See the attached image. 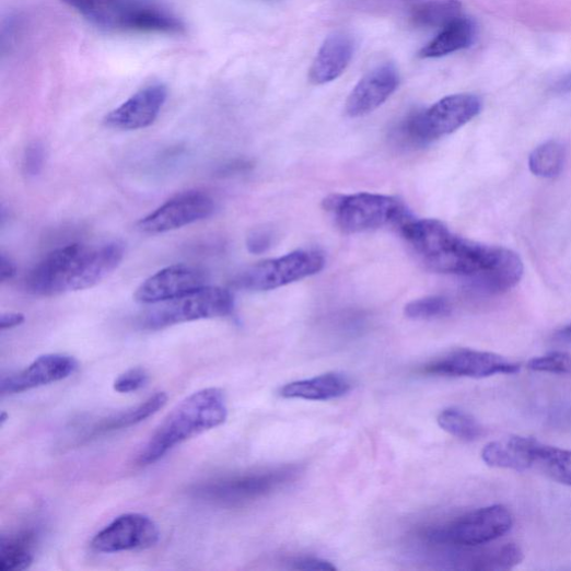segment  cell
Listing matches in <instances>:
<instances>
[{
    "mask_svg": "<svg viewBox=\"0 0 571 571\" xmlns=\"http://www.w3.org/2000/svg\"><path fill=\"white\" fill-rule=\"evenodd\" d=\"M398 230L430 270L465 277L482 294L506 293L524 277L517 253L464 238L439 220L410 217Z\"/></svg>",
    "mask_w": 571,
    "mask_h": 571,
    "instance_id": "6da1fadb",
    "label": "cell"
},
{
    "mask_svg": "<svg viewBox=\"0 0 571 571\" xmlns=\"http://www.w3.org/2000/svg\"><path fill=\"white\" fill-rule=\"evenodd\" d=\"M124 256L125 249L117 243L97 247L73 244L56 249L31 270L26 289L43 298L91 289L116 270Z\"/></svg>",
    "mask_w": 571,
    "mask_h": 571,
    "instance_id": "7a4b0ae2",
    "label": "cell"
},
{
    "mask_svg": "<svg viewBox=\"0 0 571 571\" xmlns=\"http://www.w3.org/2000/svg\"><path fill=\"white\" fill-rule=\"evenodd\" d=\"M228 418L223 392L203 388L188 396L171 411L139 454V466L158 463L187 440L220 427Z\"/></svg>",
    "mask_w": 571,
    "mask_h": 571,
    "instance_id": "3957f363",
    "label": "cell"
},
{
    "mask_svg": "<svg viewBox=\"0 0 571 571\" xmlns=\"http://www.w3.org/2000/svg\"><path fill=\"white\" fill-rule=\"evenodd\" d=\"M90 23L106 31L180 35L186 25L174 13L133 0H93L81 13Z\"/></svg>",
    "mask_w": 571,
    "mask_h": 571,
    "instance_id": "277c9868",
    "label": "cell"
},
{
    "mask_svg": "<svg viewBox=\"0 0 571 571\" xmlns=\"http://www.w3.org/2000/svg\"><path fill=\"white\" fill-rule=\"evenodd\" d=\"M324 203L346 234L373 232L388 224L399 226L411 217L397 199L375 194L330 196Z\"/></svg>",
    "mask_w": 571,
    "mask_h": 571,
    "instance_id": "5b68a950",
    "label": "cell"
},
{
    "mask_svg": "<svg viewBox=\"0 0 571 571\" xmlns=\"http://www.w3.org/2000/svg\"><path fill=\"white\" fill-rule=\"evenodd\" d=\"M481 109L482 102L477 95H448L413 114L403 126V133L413 143H431L468 125L479 116Z\"/></svg>",
    "mask_w": 571,
    "mask_h": 571,
    "instance_id": "8992f818",
    "label": "cell"
},
{
    "mask_svg": "<svg viewBox=\"0 0 571 571\" xmlns=\"http://www.w3.org/2000/svg\"><path fill=\"white\" fill-rule=\"evenodd\" d=\"M234 308L235 301L230 291L206 286L182 298L154 304L140 324L145 329L159 330L187 322L228 316Z\"/></svg>",
    "mask_w": 571,
    "mask_h": 571,
    "instance_id": "52a82bcc",
    "label": "cell"
},
{
    "mask_svg": "<svg viewBox=\"0 0 571 571\" xmlns=\"http://www.w3.org/2000/svg\"><path fill=\"white\" fill-rule=\"evenodd\" d=\"M325 259L314 250H299L253 265L234 280L237 289L268 292L303 280L323 270Z\"/></svg>",
    "mask_w": 571,
    "mask_h": 571,
    "instance_id": "ba28073f",
    "label": "cell"
},
{
    "mask_svg": "<svg viewBox=\"0 0 571 571\" xmlns=\"http://www.w3.org/2000/svg\"><path fill=\"white\" fill-rule=\"evenodd\" d=\"M512 526L513 518L509 509L502 504H493L473 511L442 529L432 532L430 538L442 544L478 547L501 538Z\"/></svg>",
    "mask_w": 571,
    "mask_h": 571,
    "instance_id": "9c48e42d",
    "label": "cell"
},
{
    "mask_svg": "<svg viewBox=\"0 0 571 571\" xmlns=\"http://www.w3.org/2000/svg\"><path fill=\"white\" fill-rule=\"evenodd\" d=\"M295 474L292 469H280L223 478L199 485L194 489V493L212 503L238 504L271 492L288 482Z\"/></svg>",
    "mask_w": 571,
    "mask_h": 571,
    "instance_id": "30bf717a",
    "label": "cell"
},
{
    "mask_svg": "<svg viewBox=\"0 0 571 571\" xmlns=\"http://www.w3.org/2000/svg\"><path fill=\"white\" fill-rule=\"evenodd\" d=\"M214 212L212 198L201 191H187L171 198L138 224L149 235H159L209 218Z\"/></svg>",
    "mask_w": 571,
    "mask_h": 571,
    "instance_id": "8fae6325",
    "label": "cell"
},
{
    "mask_svg": "<svg viewBox=\"0 0 571 571\" xmlns=\"http://www.w3.org/2000/svg\"><path fill=\"white\" fill-rule=\"evenodd\" d=\"M160 538L155 523L142 513H126L114 520L92 540V548L102 553L144 550Z\"/></svg>",
    "mask_w": 571,
    "mask_h": 571,
    "instance_id": "7c38bea8",
    "label": "cell"
},
{
    "mask_svg": "<svg viewBox=\"0 0 571 571\" xmlns=\"http://www.w3.org/2000/svg\"><path fill=\"white\" fill-rule=\"evenodd\" d=\"M207 275L198 267L178 264L166 267L145 279L137 290L138 303L154 305L175 300L206 288Z\"/></svg>",
    "mask_w": 571,
    "mask_h": 571,
    "instance_id": "4fadbf2b",
    "label": "cell"
},
{
    "mask_svg": "<svg viewBox=\"0 0 571 571\" xmlns=\"http://www.w3.org/2000/svg\"><path fill=\"white\" fill-rule=\"evenodd\" d=\"M521 364L490 352L469 349L453 351L426 368L429 374L485 378L497 374H516Z\"/></svg>",
    "mask_w": 571,
    "mask_h": 571,
    "instance_id": "5bb4252c",
    "label": "cell"
},
{
    "mask_svg": "<svg viewBox=\"0 0 571 571\" xmlns=\"http://www.w3.org/2000/svg\"><path fill=\"white\" fill-rule=\"evenodd\" d=\"M166 98L167 89L163 84L147 86L110 110L104 124L108 128L126 131L148 128L158 119Z\"/></svg>",
    "mask_w": 571,
    "mask_h": 571,
    "instance_id": "9a60e30c",
    "label": "cell"
},
{
    "mask_svg": "<svg viewBox=\"0 0 571 571\" xmlns=\"http://www.w3.org/2000/svg\"><path fill=\"white\" fill-rule=\"evenodd\" d=\"M78 369L74 358L66 354H46L23 371L2 381L3 395L23 393L70 377Z\"/></svg>",
    "mask_w": 571,
    "mask_h": 571,
    "instance_id": "2e32d148",
    "label": "cell"
},
{
    "mask_svg": "<svg viewBox=\"0 0 571 571\" xmlns=\"http://www.w3.org/2000/svg\"><path fill=\"white\" fill-rule=\"evenodd\" d=\"M399 77L392 65L370 71L353 89L347 101V114L361 118L382 106L397 90Z\"/></svg>",
    "mask_w": 571,
    "mask_h": 571,
    "instance_id": "e0dca14e",
    "label": "cell"
},
{
    "mask_svg": "<svg viewBox=\"0 0 571 571\" xmlns=\"http://www.w3.org/2000/svg\"><path fill=\"white\" fill-rule=\"evenodd\" d=\"M354 42L346 33L328 36L319 48L310 71V80L323 85L337 80L346 72L352 60Z\"/></svg>",
    "mask_w": 571,
    "mask_h": 571,
    "instance_id": "ac0fdd59",
    "label": "cell"
},
{
    "mask_svg": "<svg viewBox=\"0 0 571 571\" xmlns=\"http://www.w3.org/2000/svg\"><path fill=\"white\" fill-rule=\"evenodd\" d=\"M537 440L525 436H510L488 443L482 452V461L492 468L520 473L534 467V446Z\"/></svg>",
    "mask_w": 571,
    "mask_h": 571,
    "instance_id": "d6986e66",
    "label": "cell"
},
{
    "mask_svg": "<svg viewBox=\"0 0 571 571\" xmlns=\"http://www.w3.org/2000/svg\"><path fill=\"white\" fill-rule=\"evenodd\" d=\"M351 389L350 380L339 373H326L310 380L286 384L279 394L283 398H301L308 401H329L345 396Z\"/></svg>",
    "mask_w": 571,
    "mask_h": 571,
    "instance_id": "ffe728a7",
    "label": "cell"
},
{
    "mask_svg": "<svg viewBox=\"0 0 571 571\" xmlns=\"http://www.w3.org/2000/svg\"><path fill=\"white\" fill-rule=\"evenodd\" d=\"M476 36V24L463 16L443 27L440 34L422 48L420 56L422 59H439L470 47Z\"/></svg>",
    "mask_w": 571,
    "mask_h": 571,
    "instance_id": "44dd1931",
    "label": "cell"
},
{
    "mask_svg": "<svg viewBox=\"0 0 571 571\" xmlns=\"http://www.w3.org/2000/svg\"><path fill=\"white\" fill-rule=\"evenodd\" d=\"M166 403L167 395L164 392H158L139 406L102 420L91 429L86 439L97 438L113 431L128 429L139 424L159 412Z\"/></svg>",
    "mask_w": 571,
    "mask_h": 571,
    "instance_id": "7402d4cb",
    "label": "cell"
},
{
    "mask_svg": "<svg viewBox=\"0 0 571 571\" xmlns=\"http://www.w3.org/2000/svg\"><path fill=\"white\" fill-rule=\"evenodd\" d=\"M37 534L21 531L0 540V571H22L33 563Z\"/></svg>",
    "mask_w": 571,
    "mask_h": 571,
    "instance_id": "603a6c76",
    "label": "cell"
},
{
    "mask_svg": "<svg viewBox=\"0 0 571 571\" xmlns=\"http://www.w3.org/2000/svg\"><path fill=\"white\" fill-rule=\"evenodd\" d=\"M463 18L461 0H429L417 5L411 14L413 24L421 28H443Z\"/></svg>",
    "mask_w": 571,
    "mask_h": 571,
    "instance_id": "cb8c5ba5",
    "label": "cell"
},
{
    "mask_svg": "<svg viewBox=\"0 0 571 571\" xmlns=\"http://www.w3.org/2000/svg\"><path fill=\"white\" fill-rule=\"evenodd\" d=\"M534 467L552 480L571 487V450L546 445L537 440L534 446Z\"/></svg>",
    "mask_w": 571,
    "mask_h": 571,
    "instance_id": "d4e9b609",
    "label": "cell"
},
{
    "mask_svg": "<svg viewBox=\"0 0 571 571\" xmlns=\"http://www.w3.org/2000/svg\"><path fill=\"white\" fill-rule=\"evenodd\" d=\"M564 145L556 140H549L538 145L529 156L532 173L544 179H553L561 175L566 164Z\"/></svg>",
    "mask_w": 571,
    "mask_h": 571,
    "instance_id": "484cf974",
    "label": "cell"
},
{
    "mask_svg": "<svg viewBox=\"0 0 571 571\" xmlns=\"http://www.w3.org/2000/svg\"><path fill=\"white\" fill-rule=\"evenodd\" d=\"M438 423L448 434L464 441H475L482 434V427L469 413L458 409H446L438 417Z\"/></svg>",
    "mask_w": 571,
    "mask_h": 571,
    "instance_id": "4316f807",
    "label": "cell"
},
{
    "mask_svg": "<svg viewBox=\"0 0 571 571\" xmlns=\"http://www.w3.org/2000/svg\"><path fill=\"white\" fill-rule=\"evenodd\" d=\"M451 303L441 296H429L409 303L405 314L415 321H431L450 315Z\"/></svg>",
    "mask_w": 571,
    "mask_h": 571,
    "instance_id": "83f0119b",
    "label": "cell"
},
{
    "mask_svg": "<svg viewBox=\"0 0 571 571\" xmlns=\"http://www.w3.org/2000/svg\"><path fill=\"white\" fill-rule=\"evenodd\" d=\"M528 369L539 373L571 374V357L563 352H552L531 360Z\"/></svg>",
    "mask_w": 571,
    "mask_h": 571,
    "instance_id": "f1b7e54d",
    "label": "cell"
},
{
    "mask_svg": "<svg viewBox=\"0 0 571 571\" xmlns=\"http://www.w3.org/2000/svg\"><path fill=\"white\" fill-rule=\"evenodd\" d=\"M148 382V372L142 368H135L121 374L116 382H114L113 387L117 392L126 394L141 389Z\"/></svg>",
    "mask_w": 571,
    "mask_h": 571,
    "instance_id": "f546056e",
    "label": "cell"
},
{
    "mask_svg": "<svg viewBox=\"0 0 571 571\" xmlns=\"http://www.w3.org/2000/svg\"><path fill=\"white\" fill-rule=\"evenodd\" d=\"M45 162V148L40 142L31 143L25 151L24 170L28 177H37Z\"/></svg>",
    "mask_w": 571,
    "mask_h": 571,
    "instance_id": "4dcf8cb0",
    "label": "cell"
},
{
    "mask_svg": "<svg viewBox=\"0 0 571 571\" xmlns=\"http://www.w3.org/2000/svg\"><path fill=\"white\" fill-rule=\"evenodd\" d=\"M293 568L296 570H312V571H333L336 567L330 562L318 558H300L293 562Z\"/></svg>",
    "mask_w": 571,
    "mask_h": 571,
    "instance_id": "1f68e13d",
    "label": "cell"
},
{
    "mask_svg": "<svg viewBox=\"0 0 571 571\" xmlns=\"http://www.w3.org/2000/svg\"><path fill=\"white\" fill-rule=\"evenodd\" d=\"M271 236L264 231H258L252 234L247 241V247L253 254H261L270 248Z\"/></svg>",
    "mask_w": 571,
    "mask_h": 571,
    "instance_id": "d6a6232c",
    "label": "cell"
},
{
    "mask_svg": "<svg viewBox=\"0 0 571 571\" xmlns=\"http://www.w3.org/2000/svg\"><path fill=\"white\" fill-rule=\"evenodd\" d=\"M25 322V316L21 313H8L0 317V329L7 330L21 326Z\"/></svg>",
    "mask_w": 571,
    "mask_h": 571,
    "instance_id": "836d02e7",
    "label": "cell"
},
{
    "mask_svg": "<svg viewBox=\"0 0 571 571\" xmlns=\"http://www.w3.org/2000/svg\"><path fill=\"white\" fill-rule=\"evenodd\" d=\"M15 264L5 255H2V257H0V281L5 282L8 280H11L15 277Z\"/></svg>",
    "mask_w": 571,
    "mask_h": 571,
    "instance_id": "e575fe53",
    "label": "cell"
},
{
    "mask_svg": "<svg viewBox=\"0 0 571 571\" xmlns=\"http://www.w3.org/2000/svg\"><path fill=\"white\" fill-rule=\"evenodd\" d=\"M62 2L82 13L92 3V0H62Z\"/></svg>",
    "mask_w": 571,
    "mask_h": 571,
    "instance_id": "d590c367",
    "label": "cell"
},
{
    "mask_svg": "<svg viewBox=\"0 0 571 571\" xmlns=\"http://www.w3.org/2000/svg\"><path fill=\"white\" fill-rule=\"evenodd\" d=\"M557 338L571 345V323L558 331Z\"/></svg>",
    "mask_w": 571,
    "mask_h": 571,
    "instance_id": "8d00e7d4",
    "label": "cell"
},
{
    "mask_svg": "<svg viewBox=\"0 0 571 571\" xmlns=\"http://www.w3.org/2000/svg\"><path fill=\"white\" fill-rule=\"evenodd\" d=\"M557 90L562 93L571 92V73L558 83Z\"/></svg>",
    "mask_w": 571,
    "mask_h": 571,
    "instance_id": "74e56055",
    "label": "cell"
},
{
    "mask_svg": "<svg viewBox=\"0 0 571 571\" xmlns=\"http://www.w3.org/2000/svg\"><path fill=\"white\" fill-rule=\"evenodd\" d=\"M9 419V415L7 412H3L2 416H0V426H4L5 422L8 421Z\"/></svg>",
    "mask_w": 571,
    "mask_h": 571,
    "instance_id": "f35d334b",
    "label": "cell"
},
{
    "mask_svg": "<svg viewBox=\"0 0 571 571\" xmlns=\"http://www.w3.org/2000/svg\"><path fill=\"white\" fill-rule=\"evenodd\" d=\"M409 2H419V0H409Z\"/></svg>",
    "mask_w": 571,
    "mask_h": 571,
    "instance_id": "ab89813d",
    "label": "cell"
}]
</instances>
